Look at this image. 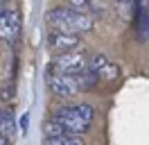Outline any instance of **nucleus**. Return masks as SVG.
Instances as JSON below:
<instances>
[{
  "instance_id": "5",
  "label": "nucleus",
  "mask_w": 149,
  "mask_h": 145,
  "mask_svg": "<svg viewBox=\"0 0 149 145\" xmlns=\"http://www.w3.org/2000/svg\"><path fill=\"white\" fill-rule=\"evenodd\" d=\"M23 30V18L20 11L14 7H5L0 11V41L5 43H16Z\"/></svg>"
},
{
  "instance_id": "4",
  "label": "nucleus",
  "mask_w": 149,
  "mask_h": 145,
  "mask_svg": "<svg viewBox=\"0 0 149 145\" xmlns=\"http://www.w3.org/2000/svg\"><path fill=\"white\" fill-rule=\"evenodd\" d=\"M88 61L91 57L79 50H72V52H63V54H56L54 59L50 61L47 66V72H63V75H77L88 68Z\"/></svg>"
},
{
  "instance_id": "13",
  "label": "nucleus",
  "mask_w": 149,
  "mask_h": 145,
  "mask_svg": "<svg viewBox=\"0 0 149 145\" xmlns=\"http://www.w3.org/2000/svg\"><path fill=\"white\" fill-rule=\"evenodd\" d=\"M0 145H11V141H9L5 134H2V132H0Z\"/></svg>"
},
{
  "instance_id": "2",
  "label": "nucleus",
  "mask_w": 149,
  "mask_h": 145,
  "mask_svg": "<svg viewBox=\"0 0 149 145\" xmlns=\"http://www.w3.org/2000/svg\"><path fill=\"white\" fill-rule=\"evenodd\" d=\"M47 86L56 98H72L77 93L84 91H93L97 86V77H95L91 68L77 72V75H63V72H47Z\"/></svg>"
},
{
  "instance_id": "7",
  "label": "nucleus",
  "mask_w": 149,
  "mask_h": 145,
  "mask_svg": "<svg viewBox=\"0 0 149 145\" xmlns=\"http://www.w3.org/2000/svg\"><path fill=\"white\" fill-rule=\"evenodd\" d=\"M79 45H81L79 34H68V32H59V30H50V32H47V48L54 54L72 52Z\"/></svg>"
},
{
  "instance_id": "3",
  "label": "nucleus",
  "mask_w": 149,
  "mask_h": 145,
  "mask_svg": "<svg viewBox=\"0 0 149 145\" xmlns=\"http://www.w3.org/2000/svg\"><path fill=\"white\" fill-rule=\"evenodd\" d=\"M54 120L63 127L65 134L81 136L91 129L93 122V107L91 104H65L54 111Z\"/></svg>"
},
{
  "instance_id": "6",
  "label": "nucleus",
  "mask_w": 149,
  "mask_h": 145,
  "mask_svg": "<svg viewBox=\"0 0 149 145\" xmlns=\"http://www.w3.org/2000/svg\"><path fill=\"white\" fill-rule=\"evenodd\" d=\"M88 68H91V72L97 77V82H115V80H120V66L113 63L106 54H91Z\"/></svg>"
},
{
  "instance_id": "14",
  "label": "nucleus",
  "mask_w": 149,
  "mask_h": 145,
  "mask_svg": "<svg viewBox=\"0 0 149 145\" xmlns=\"http://www.w3.org/2000/svg\"><path fill=\"white\" fill-rule=\"evenodd\" d=\"M7 2H9V0H0V11H2V9L7 7Z\"/></svg>"
},
{
  "instance_id": "1",
  "label": "nucleus",
  "mask_w": 149,
  "mask_h": 145,
  "mask_svg": "<svg viewBox=\"0 0 149 145\" xmlns=\"http://www.w3.org/2000/svg\"><path fill=\"white\" fill-rule=\"evenodd\" d=\"M47 27L50 30H59V32H68V34H84L93 30L95 18L91 14H81L72 7H52L45 14Z\"/></svg>"
},
{
  "instance_id": "9",
  "label": "nucleus",
  "mask_w": 149,
  "mask_h": 145,
  "mask_svg": "<svg viewBox=\"0 0 149 145\" xmlns=\"http://www.w3.org/2000/svg\"><path fill=\"white\" fill-rule=\"evenodd\" d=\"M43 145H86V143H84V138L77 134H59V136L43 138Z\"/></svg>"
},
{
  "instance_id": "10",
  "label": "nucleus",
  "mask_w": 149,
  "mask_h": 145,
  "mask_svg": "<svg viewBox=\"0 0 149 145\" xmlns=\"http://www.w3.org/2000/svg\"><path fill=\"white\" fill-rule=\"evenodd\" d=\"M68 7L77 9V11H81V14H91V16H95V14L100 11V7H97L95 0H68Z\"/></svg>"
},
{
  "instance_id": "12",
  "label": "nucleus",
  "mask_w": 149,
  "mask_h": 145,
  "mask_svg": "<svg viewBox=\"0 0 149 145\" xmlns=\"http://www.w3.org/2000/svg\"><path fill=\"white\" fill-rule=\"evenodd\" d=\"M136 2H138V0H115V7H118V11H120L122 16H124V14H127V16H133Z\"/></svg>"
},
{
  "instance_id": "8",
  "label": "nucleus",
  "mask_w": 149,
  "mask_h": 145,
  "mask_svg": "<svg viewBox=\"0 0 149 145\" xmlns=\"http://www.w3.org/2000/svg\"><path fill=\"white\" fill-rule=\"evenodd\" d=\"M0 132L9 138L11 143L16 141V136H18V127H16V116L11 113L9 109H2L0 111Z\"/></svg>"
},
{
  "instance_id": "11",
  "label": "nucleus",
  "mask_w": 149,
  "mask_h": 145,
  "mask_svg": "<svg viewBox=\"0 0 149 145\" xmlns=\"http://www.w3.org/2000/svg\"><path fill=\"white\" fill-rule=\"evenodd\" d=\"M43 134H45V138H47V136H59V134H65V132H63V127L52 118V120H47L45 125H43Z\"/></svg>"
}]
</instances>
